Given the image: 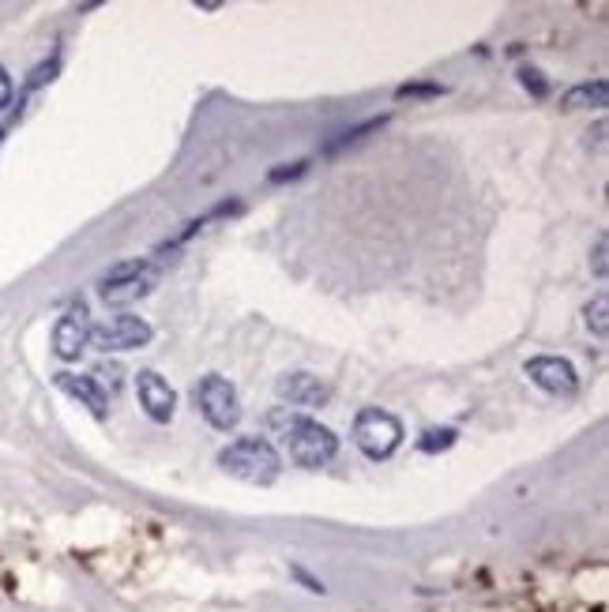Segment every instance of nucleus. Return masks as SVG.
<instances>
[{"label":"nucleus","instance_id":"1","mask_svg":"<svg viewBox=\"0 0 609 612\" xmlns=\"http://www.w3.org/2000/svg\"><path fill=\"white\" fill-rule=\"evenodd\" d=\"M267 425H271V432L282 440V447L290 451V459H294L297 466H305V470H320V466H328V462L339 455V436H335L328 425L297 414L290 406L275 410V414L267 417Z\"/></svg>","mask_w":609,"mask_h":612},{"label":"nucleus","instance_id":"2","mask_svg":"<svg viewBox=\"0 0 609 612\" xmlns=\"http://www.w3.org/2000/svg\"><path fill=\"white\" fill-rule=\"evenodd\" d=\"M219 466L230 477H237V481H245V485H260V489L275 485L282 474L279 451H275L271 440H264V436H241V440H234L230 447H222Z\"/></svg>","mask_w":609,"mask_h":612},{"label":"nucleus","instance_id":"3","mask_svg":"<svg viewBox=\"0 0 609 612\" xmlns=\"http://www.w3.org/2000/svg\"><path fill=\"white\" fill-rule=\"evenodd\" d=\"M354 444H358L365 459L373 462L391 459L399 451V444H403V421L388 414V410H380V406H365L354 417Z\"/></svg>","mask_w":609,"mask_h":612},{"label":"nucleus","instance_id":"4","mask_svg":"<svg viewBox=\"0 0 609 612\" xmlns=\"http://www.w3.org/2000/svg\"><path fill=\"white\" fill-rule=\"evenodd\" d=\"M192 398H196V410L203 414V421L219 432H234L241 425V398H237V387L219 372H207L196 387H192Z\"/></svg>","mask_w":609,"mask_h":612},{"label":"nucleus","instance_id":"5","mask_svg":"<svg viewBox=\"0 0 609 612\" xmlns=\"http://www.w3.org/2000/svg\"><path fill=\"white\" fill-rule=\"evenodd\" d=\"M158 282V267L151 260H128V263H117L110 267L102 282H98V297L106 301V305L121 308V305H132V301H140L147 293L155 290Z\"/></svg>","mask_w":609,"mask_h":612},{"label":"nucleus","instance_id":"6","mask_svg":"<svg viewBox=\"0 0 609 612\" xmlns=\"http://www.w3.org/2000/svg\"><path fill=\"white\" fill-rule=\"evenodd\" d=\"M151 338H155V327L147 320H140V316H113V320L94 323L91 327V346H98L102 353L143 350Z\"/></svg>","mask_w":609,"mask_h":612},{"label":"nucleus","instance_id":"7","mask_svg":"<svg viewBox=\"0 0 609 612\" xmlns=\"http://www.w3.org/2000/svg\"><path fill=\"white\" fill-rule=\"evenodd\" d=\"M523 372L531 376L534 387H542L546 395L553 398H576L579 391V376H576V365L564 361V357H553V353H542V357H531Z\"/></svg>","mask_w":609,"mask_h":612},{"label":"nucleus","instance_id":"8","mask_svg":"<svg viewBox=\"0 0 609 612\" xmlns=\"http://www.w3.org/2000/svg\"><path fill=\"white\" fill-rule=\"evenodd\" d=\"M136 398H140L143 414L151 417L155 425H170L177 414V391L158 376L155 368H143L136 376Z\"/></svg>","mask_w":609,"mask_h":612},{"label":"nucleus","instance_id":"9","mask_svg":"<svg viewBox=\"0 0 609 612\" xmlns=\"http://www.w3.org/2000/svg\"><path fill=\"white\" fill-rule=\"evenodd\" d=\"M91 346V320H87V308L72 305L64 312L57 327H53V353L61 361H79V353Z\"/></svg>","mask_w":609,"mask_h":612},{"label":"nucleus","instance_id":"10","mask_svg":"<svg viewBox=\"0 0 609 612\" xmlns=\"http://www.w3.org/2000/svg\"><path fill=\"white\" fill-rule=\"evenodd\" d=\"M275 395L290 406H301V410H316L331 398V387L313 372H286L275 380Z\"/></svg>","mask_w":609,"mask_h":612},{"label":"nucleus","instance_id":"11","mask_svg":"<svg viewBox=\"0 0 609 612\" xmlns=\"http://www.w3.org/2000/svg\"><path fill=\"white\" fill-rule=\"evenodd\" d=\"M57 391H64L68 398H76L79 406H87L94 417H106V406H110V398H106V387L94 380V376H79V372H57Z\"/></svg>","mask_w":609,"mask_h":612},{"label":"nucleus","instance_id":"12","mask_svg":"<svg viewBox=\"0 0 609 612\" xmlns=\"http://www.w3.org/2000/svg\"><path fill=\"white\" fill-rule=\"evenodd\" d=\"M609 102V83L594 79V83H579L572 91L561 94V109H602Z\"/></svg>","mask_w":609,"mask_h":612},{"label":"nucleus","instance_id":"13","mask_svg":"<svg viewBox=\"0 0 609 612\" xmlns=\"http://www.w3.org/2000/svg\"><path fill=\"white\" fill-rule=\"evenodd\" d=\"M583 316H587V327H591L594 335L606 338L609 335V297L606 293H598L591 305L583 308Z\"/></svg>","mask_w":609,"mask_h":612},{"label":"nucleus","instance_id":"14","mask_svg":"<svg viewBox=\"0 0 609 612\" xmlns=\"http://www.w3.org/2000/svg\"><path fill=\"white\" fill-rule=\"evenodd\" d=\"M388 124V117H373V121L358 124V128H350V132H343V136L335 139V143H328V151H343V147H350V143H361V139L369 136V132H376V128H384Z\"/></svg>","mask_w":609,"mask_h":612},{"label":"nucleus","instance_id":"15","mask_svg":"<svg viewBox=\"0 0 609 612\" xmlns=\"http://www.w3.org/2000/svg\"><path fill=\"white\" fill-rule=\"evenodd\" d=\"M455 436H459L455 429H429L422 440H418V447H422L425 455H440V451H448V447L455 444Z\"/></svg>","mask_w":609,"mask_h":612},{"label":"nucleus","instance_id":"16","mask_svg":"<svg viewBox=\"0 0 609 612\" xmlns=\"http://www.w3.org/2000/svg\"><path fill=\"white\" fill-rule=\"evenodd\" d=\"M444 87L440 83H403V87H395V98L406 102V98H440Z\"/></svg>","mask_w":609,"mask_h":612},{"label":"nucleus","instance_id":"17","mask_svg":"<svg viewBox=\"0 0 609 612\" xmlns=\"http://www.w3.org/2000/svg\"><path fill=\"white\" fill-rule=\"evenodd\" d=\"M519 83L534 94V98H549V79L538 68H519Z\"/></svg>","mask_w":609,"mask_h":612},{"label":"nucleus","instance_id":"18","mask_svg":"<svg viewBox=\"0 0 609 612\" xmlns=\"http://www.w3.org/2000/svg\"><path fill=\"white\" fill-rule=\"evenodd\" d=\"M57 68H61V64H57V57H49L46 64H38V68H34V72H31V79H27V91H34V87H42V83H49V79L57 76Z\"/></svg>","mask_w":609,"mask_h":612},{"label":"nucleus","instance_id":"19","mask_svg":"<svg viewBox=\"0 0 609 612\" xmlns=\"http://www.w3.org/2000/svg\"><path fill=\"white\" fill-rule=\"evenodd\" d=\"M290 575H294V579L301 582V586H305L309 594H320V597L328 594V586H324V582H320V579H313V575H309L305 567H297V564H294V567H290Z\"/></svg>","mask_w":609,"mask_h":612},{"label":"nucleus","instance_id":"20","mask_svg":"<svg viewBox=\"0 0 609 612\" xmlns=\"http://www.w3.org/2000/svg\"><path fill=\"white\" fill-rule=\"evenodd\" d=\"M305 166H309V162H294V166H282V169H271V173H267V181H271V184H282V181H294V177H301V173H305Z\"/></svg>","mask_w":609,"mask_h":612},{"label":"nucleus","instance_id":"21","mask_svg":"<svg viewBox=\"0 0 609 612\" xmlns=\"http://www.w3.org/2000/svg\"><path fill=\"white\" fill-rule=\"evenodd\" d=\"M606 252H609V241H606V237H598V245H594V256H591L594 278H606Z\"/></svg>","mask_w":609,"mask_h":612},{"label":"nucleus","instance_id":"22","mask_svg":"<svg viewBox=\"0 0 609 612\" xmlns=\"http://www.w3.org/2000/svg\"><path fill=\"white\" fill-rule=\"evenodd\" d=\"M12 94H16V87H12V76H8V68H0V109L12 106Z\"/></svg>","mask_w":609,"mask_h":612},{"label":"nucleus","instance_id":"23","mask_svg":"<svg viewBox=\"0 0 609 612\" xmlns=\"http://www.w3.org/2000/svg\"><path fill=\"white\" fill-rule=\"evenodd\" d=\"M98 376H110V391H113V387L121 383V368H117V365H98V368H94V380H98Z\"/></svg>","mask_w":609,"mask_h":612},{"label":"nucleus","instance_id":"24","mask_svg":"<svg viewBox=\"0 0 609 612\" xmlns=\"http://www.w3.org/2000/svg\"><path fill=\"white\" fill-rule=\"evenodd\" d=\"M0 143H4V132H0Z\"/></svg>","mask_w":609,"mask_h":612}]
</instances>
